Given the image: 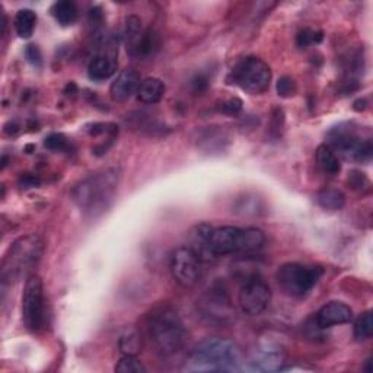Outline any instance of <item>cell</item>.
<instances>
[{"label":"cell","mask_w":373,"mask_h":373,"mask_svg":"<svg viewBox=\"0 0 373 373\" xmlns=\"http://www.w3.org/2000/svg\"><path fill=\"white\" fill-rule=\"evenodd\" d=\"M120 184V171L107 168L95 172L72 190V200L91 218L103 214L112 204Z\"/></svg>","instance_id":"1"},{"label":"cell","mask_w":373,"mask_h":373,"mask_svg":"<svg viewBox=\"0 0 373 373\" xmlns=\"http://www.w3.org/2000/svg\"><path fill=\"white\" fill-rule=\"evenodd\" d=\"M146 331L155 348L164 356L178 353L187 339L184 322L171 306L153 309L146 320Z\"/></svg>","instance_id":"2"},{"label":"cell","mask_w":373,"mask_h":373,"mask_svg":"<svg viewBox=\"0 0 373 373\" xmlns=\"http://www.w3.org/2000/svg\"><path fill=\"white\" fill-rule=\"evenodd\" d=\"M242 362L237 343L228 339H207L195 346L190 356L188 370L195 372H233Z\"/></svg>","instance_id":"3"},{"label":"cell","mask_w":373,"mask_h":373,"mask_svg":"<svg viewBox=\"0 0 373 373\" xmlns=\"http://www.w3.org/2000/svg\"><path fill=\"white\" fill-rule=\"evenodd\" d=\"M44 254V242L35 233L16 240L6 252L2 263V283L22 277L40 263Z\"/></svg>","instance_id":"4"},{"label":"cell","mask_w":373,"mask_h":373,"mask_svg":"<svg viewBox=\"0 0 373 373\" xmlns=\"http://www.w3.org/2000/svg\"><path fill=\"white\" fill-rule=\"evenodd\" d=\"M266 242V235L257 228H235L223 226L213 229L210 235V249L213 254L228 255L237 252H254L263 248Z\"/></svg>","instance_id":"5"},{"label":"cell","mask_w":373,"mask_h":373,"mask_svg":"<svg viewBox=\"0 0 373 373\" xmlns=\"http://www.w3.org/2000/svg\"><path fill=\"white\" fill-rule=\"evenodd\" d=\"M322 276L320 267H309L298 263L283 264L277 270V283L290 298H305L317 286Z\"/></svg>","instance_id":"6"},{"label":"cell","mask_w":373,"mask_h":373,"mask_svg":"<svg viewBox=\"0 0 373 373\" xmlns=\"http://www.w3.org/2000/svg\"><path fill=\"white\" fill-rule=\"evenodd\" d=\"M331 146L339 152L347 162L367 164L373 156V145L370 137H360L351 129V126H339L328 133Z\"/></svg>","instance_id":"7"},{"label":"cell","mask_w":373,"mask_h":373,"mask_svg":"<svg viewBox=\"0 0 373 373\" xmlns=\"http://www.w3.org/2000/svg\"><path fill=\"white\" fill-rule=\"evenodd\" d=\"M230 84L248 93L257 95L267 91L271 82V70L259 57H245L230 72Z\"/></svg>","instance_id":"8"},{"label":"cell","mask_w":373,"mask_h":373,"mask_svg":"<svg viewBox=\"0 0 373 373\" xmlns=\"http://www.w3.org/2000/svg\"><path fill=\"white\" fill-rule=\"evenodd\" d=\"M46 299L41 279L31 274L22 294V321L31 332H40L46 327Z\"/></svg>","instance_id":"9"},{"label":"cell","mask_w":373,"mask_h":373,"mask_svg":"<svg viewBox=\"0 0 373 373\" xmlns=\"http://www.w3.org/2000/svg\"><path fill=\"white\" fill-rule=\"evenodd\" d=\"M202 317L211 325L225 327L233 322L235 309L230 303L226 290L213 287L199 302Z\"/></svg>","instance_id":"10"},{"label":"cell","mask_w":373,"mask_h":373,"mask_svg":"<svg viewBox=\"0 0 373 373\" xmlns=\"http://www.w3.org/2000/svg\"><path fill=\"white\" fill-rule=\"evenodd\" d=\"M271 301V290L268 284L257 274L244 280L238 293V303L244 313L255 317L263 313Z\"/></svg>","instance_id":"11"},{"label":"cell","mask_w":373,"mask_h":373,"mask_svg":"<svg viewBox=\"0 0 373 373\" xmlns=\"http://www.w3.org/2000/svg\"><path fill=\"white\" fill-rule=\"evenodd\" d=\"M200 263L202 261L190 247L175 249L171 259V273L174 280L185 289L192 287L202 276Z\"/></svg>","instance_id":"12"},{"label":"cell","mask_w":373,"mask_h":373,"mask_svg":"<svg viewBox=\"0 0 373 373\" xmlns=\"http://www.w3.org/2000/svg\"><path fill=\"white\" fill-rule=\"evenodd\" d=\"M353 320V310L343 302H329L324 305L315 317V324L320 329H327L336 325L348 324Z\"/></svg>","instance_id":"13"},{"label":"cell","mask_w":373,"mask_h":373,"mask_svg":"<svg viewBox=\"0 0 373 373\" xmlns=\"http://www.w3.org/2000/svg\"><path fill=\"white\" fill-rule=\"evenodd\" d=\"M140 86V76L133 69H124L115 77L110 88V95L114 101H126L137 93Z\"/></svg>","instance_id":"14"},{"label":"cell","mask_w":373,"mask_h":373,"mask_svg":"<svg viewBox=\"0 0 373 373\" xmlns=\"http://www.w3.org/2000/svg\"><path fill=\"white\" fill-rule=\"evenodd\" d=\"M284 363V353L277 347H263L255 350L249 360V367L257 372H276Z\"/></svg>","instance_id":"15"},{"label":"cell","mask_w":373,"mask_h":373,"mask_svg":"<svg viewBox=\"0 0 373 373\" xmlns=\"http://www.w3.org/2000/svg\"><path fill=\"white\" fill-rule=\"evenodd\" d=\"M213 228L207 223H200L194 226L190 233V248L197 255L200 261H211L216 255L210 249V235Z\"/></svg>","instance_id":"16"},{"label":"cell","mask_w":373,"mask_h":373,"mask_svg":"<svg viewBox=\"0 0 373 373\" xmlns=\"http://www.w3.org/2000/svg\"><path fill=\"white\" fill-rule=\"evenodd\" d=\"M142 19L136 15H130L126 18V25H124V44L126 50L130 57L136 58L137 51L142 44V40L145 37Z\"/></svg>","instance_id":"17"},{"label":"cell","mask_w":373,"mask_h":373,"mask_svg":"<svg viewBox=\"0 0 373 373\" xmlns=\"http://www.w3.org/2000/svg\"><path fill=\"white\" fill-rule=\"evenodd\" d=\"M197 143H199V148H202L206 152H210V153L222 152L229 143V137L219 127H207L199 131Z\"/></svg>","instance_id":"18"},{"label":"cell","mask_w":373,"mask_h":373,"mask_svg":"<svg viewBox=\"0 0 373 373\" xmlns=\"http://www.w3.org/2000/svg\"><path fill=\"white\" fill-rule=\"evenodd\" d=\"M165 89V84L158 77H146L145 81L140 82L137 98L143 104H156L164 98Z\"/></svg>","instance_id":"19"},{"label":"cell","mask_w":373,"mask_h":373,"mask_svg":"<svg viewBox=\"0 0 373 373\" xmlns=\"http://www.w3.org/2000/svg\"><path fill=\"white\" fill-rule=\"evenodd\" d=\"M233 213H237L240 216H245V218H255V216H260L264 211V203L261 199H259L257 195L254 194H244L242 197H240L235 202L232 207Z\"/></svg>","instance_id":"20"},{"label":"cell","mask_w":373,"mask_h":373,"mask_svg":"<svg viewBox=\"0 0 373 373\" xmlns=\"http://www.w3.org/2000/svg\"><path fill=\"white\" fill-rule=\"evenodd\" d=\"M317 164L321 171L328 175H337L341 171V164L337 153L328 145H321L317 149Z\"/></svg>","instance_id":"21"},{"label":"cell","mask_w":373,"mask_h":373,"mask_svg":"<svg viewBox=\"0 0 373 373\" xmlns=\"http://www.w3.org/2000/svg\"><path fill=\"white\" fill-rule=\"evenodd\" d=\"M315 200L318 206L322 207L324 210L337 211L344 207L346 195L343 191L337 188H324L315 195Z\"/></svg>","instance_id":"22"},{"label":"cell","mask_w":373,"mask_h":373,"mask_svg":"<svg viewBox=\"0 0 373 373\" xmlns=\"http://www.w3.org/2000/svg\"><path fill=\"white\" fill-rule=\"evenodd\" d=\"M51 15L62 27H70L76 22L77 15V6L70 2V0H62V2H55L51 6Z\"/></svg>","instance_id":"23"},{"label":"cell","mask_w":373,"mask_h":373,"mask_svg":"<svg viewBox=\"0 0 373 373\" xmlns=\"http://www.w3.org/2000/svg\"><path fill=\"white\" fill-rule=\"evenodd\" d=\"M15 30L16 34L27 40V38H31L35 27H37V13L31 9H21L16 16H15Z\"/></svg>","instance_id":"24"},{"label":"cell","mask_w":373,"mask_h":373,"mask_svg":"<svg viewBox=\"0 0 373 373\" xmlns=\"http://www.w3.org/2000/svg\"><path fill=\"white\" fill-rule=\"evenodd\" d=\"M119 348L123 355H137L142 348L140 332L134 327H126L120 334Z\"/></svg>","instance_id":"25"},{"label":"cell","mask_w":373,"mask_h":373,"mask_svg":"<svg viewBox=\"0 0 373 373\" xmlns=\"http://www.w3.org/2000/svg\"><path fill=\"white\" fill-rule=\"evenodd\" d=\"M373 332V318L372 310H366L355 322V339L358 341H365L372 337Z\"/></svg>","instance_id":"26"},{"label":"cell","mask_w":373,"mask_h":373,"mask_svg":"<svg viewBox=\"0 0 373 373\" xmlns=\"http://www.w3.org/2000/svg\"><path fill=\"white\" fill-rule=\"evenodd\" d=\"M115 372L122 373H143L146 372V367L140 362V359H137L136 355H124L119 363L115 366Z\"/></svg>","instance_id":"27"},{"label":"cell","mask_w":373,"mask_h":373,"mask_svg":"<svg viewBox=\"0 0 373 373\" xmlns=\"http://www.w3.org/2000/svg\"><path fill=\"white\" fill-rule=\"evenodd\" d=\"M322 40H324V34L321 31L305 28L298 34L296 44L299 48H306L313 44H320Z\"/></svg>","instance_id":"28"},{"label":"cell","mask_w":373,"mask_h":373,"mask_svg":"<svg viewBox=\"0 0 373 373\" xmlns=\"http://www.w3.org/2000/svg\"><path fill=\"white\" fill-rule=\"evenodd\" d=\"M44 146L51 152H66L70 148L67 137L62 133H53L46 137Z\"/></svg>","instance_id":"29"},{"label":"cell","mask_w":373,"mask_h":373,"mask_svg":"<svg viewBox=\"0 0 373 373\" xmlns=\"http://www.w3.org/2000/svg\"><path fill=\"white\" fill-rule=\"evenodd\" d=\"M210 86V79L206 73H197L191 79V91L194 95H202Z\"/></svg>","instance_id":"30"},{"label":"cell","mask_w":373,"mask_h":373,"mask_svg":"<svg viewBox=\"0 0 373 373\" xmlns=\"http://www.w3.org/2000/svg\"><path fill=\"white\" fill-rule=\"evenodd\" d=\"M277 92L283 98H289V96L294 95V92H296V85H294L292 77H289V76L280 77L279 82H277Z\"/></svg>","instance_id":"31"},{"label":"cell","mask_w":373,"mask_h":373,"mask_svg":"<svg viewBox=\"0 0 373 373\" xmlns=\"http://www.w3.org/2000/svg\"><path fill=\"white\" fill-rule=\"evenodd\" d=\"M219 111L228 115H237L242 111V101L240 98H230V100L221 104Z\"/></svg>","instance_id":"32"},{"label":"cell","mask_w":373,"mask_h":373,"mask_svg":"<svg viewBox=\"0 0 373 373\" xmlns=\"http://www.w3.org/2000/svg\"><path fill=\"white\" fill-rule=\"evenodd\" d=\"M25 57H27V60L32 66L41 67V65H43V54H41L40 48H38L35 44L27 46V48H25Z\"/></svg>","instance_id":"33"},{"label":"cell","mask_w":373,"mask_h":373,"mask_svg":"<svg viewBox=\"0 0 373 373\" xmlns=\"http://www.w3.org/2000/svg\"><path fill=\"white\" fill-rule=\"evenodd\" d=\"M348 183L350 185L355 188V190H359V191H363L365 188L369 187V180L366 178V175L359 172V171H353L348 176Z\"/></svg>","instance_id":"34"},{"label":"cell","mask_w":373,"mask_h":373,"mask_svg":"<svg viewBox=\"0 0 373 373\" xmlns=\"http://www.w3.org/2000/svg\"><path fill=\"white\" fill-rule=\"evenodd\" d=\"M18 184H19V187H21V188L28 190V188L38 187V185L41 184V181H40V178H38V176H35L32 174H22L21 176H19Z\"/></svg>","instance_id":"35"},{"label":"cell","mask_w":373,"mask_h":373,"mask_svg":"<svg viewBox=\"0 0 373 373\" xmlns=\"http://www.w3.org/2000/svg\"><path fill=\"white\" fill-rule=\"evenodd\" d=\"M366 100H358L356 103H355V110L356 111H365L366 110Z\"/></svg>","instance_id":"36"}]
</instances>
